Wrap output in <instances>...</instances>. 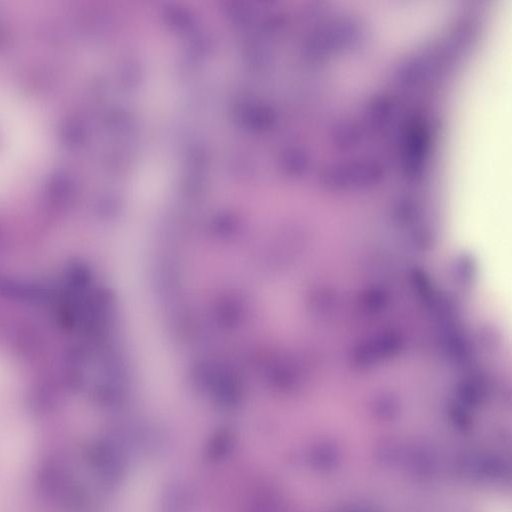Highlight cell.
I'll list each match as a JSON object with an SVG mask.
<instances>
[{
  "instance_id": "cell-1",
  "label": "cell",
  "mask_w": 512,
  "mask_h": 512,
  "mask_svg": "<svg viewBox=\"0 0 512 512\" xmlns=\"http://www.w3.org/2000/svg\"><path fill=\"white\" fill-rule=\"evenodd\" d=\"M496 512H509V511H506V510L504 511V508H503V507H501V508H500L499 510H497Z\"/></svg>"
}]
</instances>
